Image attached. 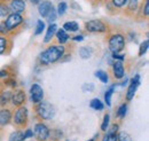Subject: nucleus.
I'll return each mask as SVG.
<instances>
[{"instance_id":"f257e3e1","label":"nucleus","mask_w":149,"mask_h":141,"mask_svg":"<svg viewBox=\"0 0 149 141\" xmlns=\"http://www.w3.org/2000/svg\"><path fill=\"white\" fill-rule=\"evenodd\" d=\"M63 55H64V46L53 45L40 54L39 61L42 66H48L58 61Z\"/></svg>"},{"instance_id":"f03ea898","label":"nucleus","mask_w":149,"mask_h":141,"mask_svg":"<svg viewBox=\"0 0 149 141\" xmlns=\"http://www.w3.org/2000/svg\"><path fill=\"white\" fill-rule=\"evenodd\" d=\"M36 110H37L38 116L42 119H46V121L52 119L55 115V108L48 102H42V101L39 102Z\"/></svg>"},{"instance_id":"7ed1b4c3","label":"nucleus","mask_w":149,"mask_h":141,"mask_svg":"<svg viewBox=\"0 0 149 141\" xmlns=\"http://www.w3.org/2000/svg\"><path fill=\"white\" fill-rule=\"evenodd\" d=\"M125 46V40L122 35H113L109 39V48L112 51V53H118L123 51Z\"/></svg>"},{"instance_id":"20e7f679","label":"nucleus","mask_w":149,"mask_h":141,"mask_svg":"<svg viewBox=\"0 0 149 141\" xmlns=\"http://www.w3.org/2000/svg\"><path fill=\"white\" fill-rule=\"evenodd\" d=\"M48 127L42 123H38L35 125V137L38 141H46L49 137Z\"/></svg>"},{"instance_id":"39448f33","label":"nucleus","mask_w":149,"mask_h":141,"mask_svg":"<svg viewBox=\"0 0 149 141\" xmlns=\"http://www.w3.org/2000/svg\"><path fill=\"white\" fill-rule=\"evenodd\" d=\"M22 22H23V17L17 13H13L7 16L6 21H5V25H6L7 30H13V29L17 28Z\"/></svg>"},{"instance_id":"423d86ee","label":"nucleus","mask_w":149,"mask_h":141,"mask_svg":"<svg viewBox=\"0 0 149 141\" xmlns=\"http://www.w3.org/2000/svg\"><path fill=\"white\" fill-rule=\"evenodd\" d=\"M86 30L90 32H104L107 31V25L100 20H92L86 23Z\"/></svg>"},{"instance_id":"0eeeda50","label":"nucleus","mask_w":149,"mask_h":141,"mask_svg":"<svg viewBox=\"0 0 149 141\" xmlns=\"http://www.w3.org/2000/svg\"><path fill=\"white\" fill-rule=\"evenodd\" d=\"M30 93H31V99H32V102L35 103H39L42 101L44 99V91L40 85L38 84H33L31 86V89H30Z\"/></svg>"},{"instance_id":"6e6552de","label":"nucleus","mask_w":149,"mask_h":141,"mask_svg":"<svg viewBox=\"0 0 149 141\" xmlns=\"http://www.w3.org/2000/svg\"><path fill=\"white\" fill-rule=\"evenodd\" d=\"M140 85V76L139 75H135V77L131 80V84L129 88H127V93H126V100L131 101L133 98H134V94L136 92V89Z\"/></svg>"},{"instance_id":"1a4fd4ad","label":"nucleus","mask_w":149,"mask_h":141,"mask_svg":"<svg viewBox=\"0 0 149 141\" xmlns=\"http://www.w3.org/2000/svg\"><path fill=\"white\" fill-rule=\"evenodd\" d=\"M26 119H28V109L25 107H21L14 115V122L16 125L22 126L26 123Z\"/></svg>"},{"instance_id":"9d476101","label":"nucleus","mask_w":149,"mask_h":141,"mask_svg":"<svg viewBox=\"0 0 149 141\" xmlns=\"http://www.w3.org/2000/svg\"><path fill=\"white\" fill-rule=\"evenodd\" d=\"M10 99H12V102H13L14 106H22L25 102V93L22 89H19L14 94H12Z\"/></svg>"},{"instance_id":"9b49d317","label":"nucleus","mask_w":149,"mask_h":141,"mask_svg":"<svg viewBox=\"0 0 149 141\" xmlns=\"http://www.w3.org/2000/svg\"><path fill=\"white\" fill-rule=\"evenodd\" d=\"M53 8H54V7H53L52 2H49V1H44L42 3L39 5L38 10H39V14H40L42 17H47V16L49 15V13L52 12Z\"/></svg>"},{"instance_id":"f8f14e48","label":"nucleus","mask_w":149,"mask_h":141,"mask_svg":"<svg viewBox=\"0 0 149 141\" xmlns=\"http://www.w3.org/2000/svg\"><path fill=\"white\" fill-rule=\"evenodd\" d=\"M112 69H113V76H115V78L120 79V78H123L125 76V70H124V66H123L122 61H116L113 63Z\"/></svg>"},{"instance_id":"ddd939ff","label":"nucleus","mask_w":149,"mask_h":141,"mask_svg":"<svg viewBox=\"0 0 149 141\" xmlns=\"http://www.w3.org/2000/svg\"><path fill=\"white\" fill-rule=\"evenodd\" d=\"M12 112L9 109H1L0 110V126H5L10 122Z\"/></svg>"},{"instance_id":"4468645a","label":"nucleus","mask_w":149,"mask_h":141,"mask_svg":"<svg viewBox=\"0 0 149 141\" xmlns=\"http://www.w3.org/2000/svg\"><path fill=\"white\" fill-rule=\"evenodd\" d=\"M10 8L14 13H22L25 10V2L23 0H12L10 2Z\"/></svg>"},{"instance_id":"2eb2a0df","label":"nucleus","mask_w":149,"mask_h":141,"mask_svg":"<svg viewBox=\"0 0 149 141\" xmlns=\"http://www.w3.org/2000/svg\"><path fill=\"white\" fill-rule=\"evenodd\" d=\"M56 30H57V25H56V24H51V25L48 27L47 34L45 36L44 43H49V41L52 40V38L54 37V35L56 34Z\"/></svg>"},{"instance_id":"dca6fc26","label":"nucleus","mask_w":149,"mask_h":141,"mask_svg":"<svg viewBox=\"0 0 149 141\" xmlns=\"http://www.w3.org/2000/svg\"><path fill=\"white\" fill-rule=\"evenodd\" d=\"M117 131H118V125L117 124H113L111 126V128L108 131V134H107L108 141H117V138H118Z\"/></svg>"},{"instance_id":"f3484780","label":"nucleus","mask_w":149,"mask_h":141,"mask_svg":"<svg viewBox=\"0 0 149 141\" xmlns=\"http://www.w3.org/2000/svg\"><path fill=\"white\" fill-rule=\"evenodd\" d=\"M78 28H79V25H78V23L74 22V21L67 22V23H64V25H63V30H65V31H70V32L77 31Z\"/></svg>"},{"instance_id":"a211bd4d","label":"nucleus","mask_w":149,"mask_h":141,"mask_svg":"<svg viewBox=\"0 0 149 141\" xmlns=\"http://www.w3.org/2000/svg\"><path fill=\"white\" fill-rule=\"evenodd\" d=\"M56 38H57L58 43L64 44V43H67V41H68V39H69V35L67 34V31H65V30L61 29V30H58V31L56 32Z\"/></svg>"},{"instance_id":"6ab92c4d","label":"nucleus","mask_w":149,"mask_h":141,"mask_svg":"<svg viewBox=\"0 0 149 141\" xmlns=\"http://www.w3.org/2000/svg\"><path fill=\"white\" fill-rule=\"evenodd\" d=\"M24 133L22 131H15L10 134L8 141H24Z\"/></svg>"},{"instance_id":"aec40b11","label":"nucleus","mask_w":149,"mask_h":141,"mask_svg":"<svg viewBox=\"0 0 149 141\" xmlns=\"http://www.w3.org/2000/svg\"><path fill=\"white\" fill-rule=\"evenodd\" d=\"M79 54H80V57L81 59H88V57L92 56L93 50L91 47H81L80 51H79Z\"/></svg>"},{"instance_id":"412c9836","label":"nucleus","mask_w":149,"mask_h":141,"mask_svg":"<svg viewBox=\"0 0 149 141\" xmlns=\"http://www.w3.org/2000/svg\"><path fill=\"white\" fill-rule=\"evenodd\" d=\"M10 98H12V93H10L9 91L2 92L1 95H0V105H1V106H5V105L10 100Z\"/></svg>"},{"instance_id":"4be33fe9","label":"nucleus","mask_w":149,"mask_h":141,"mask_svg":"<svg viewBox=\"0 0 149 141\" xmlns=\"http://www.w3.org/2000/svg\"><path fill=\"white\" fill-rule=\"evenodd\" d=\"M95 77H97L102 83H104V84H107L108 83V75H107V72L103 70H97L95 72Z\"/></svg>"},{"instance_id":"5701e85b","label":"nucleus","mask_w":149,"mask_h":141,"mask_svg":"<svg viewBox=\"0 0 149 141\" xmlns=\"http://www.w3.org/2000/svg\"><path fill=\"white\" fill-rule=\"evenodd\" d=\"M91 108H93L94 110H102L103 109V103L99 100V99H93L90 103Z\"/></svg>"},{"instance_id":"b1692460","label":"nucleus","mask_w":149,"mask_h":141,"mask_svg":"<svg viewBox=\"0 0 149 141\" xmlns=\"http://www.w3.org/2000/svg\"><path fill=\"white\" fill-rule=\"evenodd\" d=\"M112 93H113V86L109 88L107 92H106V94H104V101H106V103H107V106L110 107L111 106V96H112Z\"/></svg>"},{"instance_id":"393cba45","label":"nucleus","mask_w":149,"mask_h":141,"mask_svg":"<svg viewBox=\"0 0 149 141\" xmlns=\"http://www.w3.org/2000/svg\"><path fill=\"white\" fill-rule=\"evenodd\" d=\"M10 9H8V6L5 3H0V16L1 17H6L9 15Z\"/></svg>"},{"instance_id":"a878e982","label":"nucleus","mask_w":149,"mask_h":141,"mask_svg":"<svg viewBox=\"0 0 149 141\" xmlns=\"http://www.w3.org/2000/svg\"><path fill=\"white\" fill-rule=\"evenodd\" d=\"M44 29H45V23L39 20L37 22V28H36V30H35V35L38 36V35H40V34H42Z\"/></svg>"},{"instance_id":"bb28decb","label":"nucleus","mask_w":149,"mask_h":141,"mask_svg":"<svg viewBox=\"0 0 149 141\" xmlns=\"http://www.w3.org/2000/svg\"><path fill=\"white\" fill-rule=\"evenodd\" d=\"M148 45H149V41L148 40H145L141 45H140V50H139V56H142L143 54L147 52L148 50Z\"/></svg>"},{"instance_id":"cd10ccee","label":"nucleus","mask_w":149,"mask_h":141,"mask_svg":"<svg viewBox=\"0 0 149 141\" xmlns=\"http://www.w3.org/2000/svg\"><path fill=\"white\" fill-rule=\"evenodd\" d=\"M126 110H127V106H126V105H122V106L118 108L117 116H118V117H120V118L125 117V115H126Z\"/></svg>"},{"instance_id":"c85d7f7f","label":"nucleus","mask_w":149,"mask_h":141,"mask_svg":"<svg viewBox=\"0 0 149 141\" xmlns=\"http://www.w3.org/2000/svg\"><path fill=\"white\" fill-rule=\"evenodd\" d=\"M109 121H110V117H109V115L107 114V115H104V118H103V123L101 125V130L103 131V132H106L107 130H108V126H109Z\"/></svg>"},{"instance_id":"c756f323","label":"nucleus","mask_w":149,"mask_h":141,"mask_svg":"<svg viewBox=\"0 0 149 141\" xmlns=\"http://www.w3.org/2000/svg\"><path fill=\"white\" fill-rule=\"evenodd\" d=\"M7 44H8L7 39L3 38V37H0V54H2L5 51H6V48H7Z\"/></svg>"},{"instance_id":"7c9ffc66","label":"nucleus","mask_w":149,"mask_h":141,"mask_svg":"<svg viewBox=\"0 0 149 141\" xmlns=\"http://www.w3.org/2000/svg\"><path fill=\"white\" fill-rule=\"evenodd\" d=\"M67 8H68V6H67L65 2H60L58 6H57V13H58L60 15H63V14L65 13Z\"/></svg>"},{"instance_id":"2f4dec72","label":"nucleus","mask_w":149,"mask_h":141,"mask_svg":"<svg viewBox=\"0 0 149 141\" xmlns=\"http://www.w3.org/2000/svg\"><path fill=\"white\" fill-rule=\"evenodd\" d=\"M117 141H131L129 134H126L125 132H120L118 134V138H117Z\"/></svg>"},{"instance_id":"473e14b6","label":"nucleus","mask_w":149,"mask_h":141,"mask_svg":"<svg viewBox=\"0 0 149 141\" xmlns=\"http://www.w3.org/2000/svg\"><path fill=\"white\" fill-rule=\"evenodd\" d=\"M129 1V9L131 10H135L138 7V2L139 0H127Z\"/></svg>"},{"instance_id":"72a5a7b5","label":"nucleus","mask_w":149,"mask_h":141,"mask_svg":"<svg viewBox=\"0 0 149 141\" xmlns=\"http://www.w3.org/2000/svg\"><path fill=\"white\" fill-rule=\"evenodd\" d=\"M112 2L116 7H123L127 2V0H112Z\"/></svg>"},{"instance_id":"f704fd0d","label":"nucleus","mask_w":149,"mask_h":141,"mask_svg":"<svg viewBox=\"0 0 149 141\" xmlns=\"http://www.w3.org/2000/svg\"><path fill=\"white\" fill-rule=\"evenodd\" d=\"M93 88H94V86L92 84H84V85H83V91H84V92H92Z\"/></svg>"},{"instance_id":"c9c22d12","label":"nucleus","mask_w":149,"mask_h":141,"mask_svg":"<svg viewBox=\"0 0 149 141\" xmlns=\"http://www.w3.org/2000/svg\"><path fill=\"white\" fill-rule=\"evenodd\" d=\"M47 17H48V21H49V22H52V21H54V20H55L56 13H55V9H54V8L52 9V12L49 13V15H48Z\"/></svg>"},{"instance_id":"e433bc0d","label":"nucleus","mask_w":149,"mask_h":141,"mask_svg":"<svg viewBox=\"0 0 149 141\" xmlns=\"http://www.w3.org/2000/svg\"><path fill=\"white\" fill-rule=\"evenodd\" d=\"M33 137V132L31 130H26L24 132V139H28V138H32Z\"/></svg>"},{"instance_id":"4c0bfd02","label":"nucleus","mask_w":149,"mask_h":141,"mask_svg":"<svg viewBox=\"0 0 149 141\" xmlns=\"http://www.w3.org/2000/svg\"><path fill=\"white\" fill-rule=\"evenodd\" d=\"M8 30H7V28H6V25H5V22H2L1 24H0V32L1 34H6Z\"/></svg>"},{"instance_id":"58836bf2","label":"nucleus","mask_w":149,"mask_h":141,"mask_svg":"<svg viewBox=\"0 0 149 141\" xmlns=\"http://www.w3.org/2000/svg\"><path fill=\"white\" fill-rule=\"evenodd\" d=\"M149 15V1L147 0L146 3H145V16H148Z\"/></svg>"},{"instance_id":"ea45409f","label":"nucleus","mask_w":149,"mask_h":141,"mask_svg":"<svg viewBox=\"0 0 149 141\" xmlns=\"http://www.w3.org/2000/svg\"><path fill=\"white\" fill-rule=\"evenodd\" d=\"M112 57H113V59H118L119 61H123V60H124V56H123V55H120V54H117V53H113Z\"/></svg>"},{"instance_id":"a19ab883","label":"nucleus","mask_w":149,"mask_h":141,"mask_svg":"<svg viewBox=\"0 0 149 141\" xmlns=\"http://www.w3.org/2000/svg\"><path fill=\"white\" fill-rule=\"evenodd\" d=\"M84 38H83V36H76V37H74V40H76V41H81Z\"/></svg>"},{"instance_id":"79ce46f5","label":"nucleus","mask_w":149,"mask_h":141,"mask_svg":"<svg viewBox=\"0 0 149 141\" xmlns=\"http://www.w3.org/2000/svg\"><path fill=\"white\" fill-rule=\"evenodd\" d=\"M0 77H7V72L6 71H0Z\"/></svg>"},{"instance_id":"37998d69","label":"nucleus","mask_w":149,"mask_h":141,"mask_svg":"<svg viewBox=\"0 0 149 141\" xmlns=\"http://www.w3.org/2000/svg\"><path fill=\"white\" fill-rule=\"evenodd\" d=\"M31 2H32V3H38L39 0H31Z\"/></svg>"},{"instance_id":"c03bdc74","label":"nucleus","mask_w":149,"mask_h":141,"mask_svg":"<svg viewBox=\"0 0 149 141\" xmlns=\"http://www.w3.org/2000/svg\"><path fill=\"white\" fill-rule=\"evenodd\" d=\"M102 141H108V139H107V135H106V137L102 139Z\"/></svg>"},{"instance_id":"a18cd8bd","label":"nucleus","mask_w":149,"mask_h":141,"mask_svg":"<svg viewBox=\"0 0 149 141\" xmlns=\"http://www.w3.org/2000/svg\"><path fill=\"white\" fill-rule=\"evenodd\" d=\"M88 141H93V140H88Z\"/></svg>"}]
</instances>
